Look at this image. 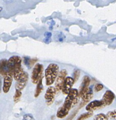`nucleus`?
<instances>
[{
    "instance_id": "nucleus-1",
    "label": "nucleus",
    "mask_w": 116,
    "mask_h": 120,
    "mask_svg": "<svg viewBox=\"0 0 116 120\" xmlns=\"http://www.w3.org/2000/svg\"><path fill=\"white\" fill-rule=\"evenodd\" d=\"M21 58L19 56H12L8 60L9 72L13 74V77L17 81L24 74V71L21 67Z\"/></svg>"
},
{
    "instance_id": "nucleus-2",
    "label": "nucleus",
    "mask_w": 116,
    "mask_h": 120,
    "mask_svg": "<svg viewBox=\"0 0 116 120\" xmlns=\"http://www.w3.org/2000/svg\"><path fill=\"white\" fill-rule=\"evenodd\" d=\"M59 73V67L55 63L49 64L45 70V78L46 85H52L56 80Z\"/></svg>"
},
{
    "instance_id": "nucleus-3",
    "label": "nucleus",
    "mask_w": 116,
    "mask_h": 120,
    "mask_svg": "<svg viewBox=\"0 0 116 120\" xmlns=\"http://www.w3.org/2000/svg\"><path fill=\"white\" fill-rule=\"evenodd\" d=\"M79 91L75 88H72L65 100L63 105L70 110L78 103L80 100Z\"/></svg>"
},
{
    "instance_id": "nucleus-4",
    "label": "nucleus",
    "mask_w": 116,
    "mask_h": 120,
    "mask_svg": "<svg viewBox=\"0 0 116 120\" xmlns=\"http://www.w3.org/2000/svg\"><path fill=\"white\" fill-rule=\"evenodd\" d=\"M44 71V67L41 64H36L34 67L31 73V81L34 84H37L39 81L42 78L43 72Z\"/></svg>"
},
{
    "instance_id": "nucleus-5",
    "label": "nucleus",
    "mask_w": 116,
    "mask_h": 120,
    "mask_svg": "<svg viewBox=\"0 0 116 120\" xmlns=\"http://www.w3.org/2000/svg\"><path fill=\"white\" fill-rule=\"evenodd\" d=\"M67 71L66 69H62L59 72L58 77L55 82V88L57 93H58L62 90L64 82L66 78L67 77Z\"/></svg>"
},
{
    "instance_id": "nucleus-6",
    "label": "nucleus",
    "mask_w": 116,
    "mask_h": 120,
    "mask_svg": "<svg viewBox=\"0 0 116 120\" xmlns=\"http://www.w3.org/2000/svg\"><path fill=\"white\" fill-rule=\"evenodd\" d=\"M56 93V90L54 86H50L49 88H47L44 95L46 104L47 105H51L53 104V102H54V100H55Z\"/></svg>"
},
{
    "instance_id": "nucleus-7",
    "label": "nucleus",
    "mask_w": 116,
    "mask_h": 120,
    "mask_svg": "<svg viewBox=\"0 0 116 120\" xmlns=\"http://www.w3.org/2000/svg\"><path fill=\"white\" fill-rule=\"evenodd\" d=\"M79 95L80 98H82V101H83L84 104L89 102L93 97V86H90L82 91L79 92Z\"/></svg>"
},
{
    "instance_id": "nucleus-8",
    "label": "nucleus",
    "mask_w": 116,
    "mask_h": 120,
    "mask_svg": "<svg viewBox=\"0 0 116 120\" xmlns=\"http://www.w3.org/2000/svg\"><path fill=\"white\" fill-rule=\"evenodd\" d=\"M115 99V95L112 91L110 90H107L104 93L103 97V98L101 100L102 103H103V107L107 105H110L112 103L113 101Z\"/></svg>"
},
{
    "instance_id": "nucleus-9",
    "label": "nucleus",
    "mask_w": 116,
    "mask_h": 120,
    "mask_svg": "<svg viewBox=\"0 0 116 120\" xmlns=\"http://www.w3.org/2000/svg\"><path fill=\"white\" fill-rule=\"evenodd\" d=\"M13 74L9 72L5 76H4V82H3V90L4 93H8L10 91V89L12 85V81H13Z\"/></svg>"
},
{
    "instance_id": "nucleus-10",
    "label": "nucleus",
    "mask_w": 116,
    "mask_h": 120,
    "mask_svg": "<svg viewBox=\"0 0 116 120\" xmlns=\"http://www.w3.org/2000/svg\"><path fill=\"white\" fill-rule=\"evenodd\" d=\"M74 82L75 81H74V78H72V77H66V79H65L64 82L62 90H61L62 93L64 95H67L70 93V91L72 89V86H73Z\"/></svg>"
},
{
    "instance_id": "nucleus-11",
    "label": "nucleus",
    "mask_w": 116,
    "mask_h": 120,
    "mask_svg": "<svg viewBox=\"0 0 116 120\" xmlns=\"http://www.w3.org/2000/svg\"><path fill=\"white\" fill-rule=\"evenodd\" d=\"M28 80V74L27 72H24V74L16 82L15 90L22 91L26 86Z\"/></svg>"
},
{
    "instance_id": "nucleus-12",
    "label": "nucleus",
    "mask_w": 116,
    "mask_h": 120,
    "mask_svg": "<svg viewBox=\"0 0 116 120\" xmlns=\"http://www.w3.org/2000/svg\"><path fill=\"white\" fill-rule=\"evenodd\" d=\"M103 107V103L101 100H94L91 101L86 106V110L87 111H93L98 109L99 108Z\"/></svg>"
},
{
    "instance_id": "nucleus-13",
    "label": "nucleus",
    "mask_w": 116,
    "mask_h": 120,
    "mask_svg": "<svg viewBox=\"0 0 116 120\" xmlns=\"http://www.w3.org/2000/svg\"><path fill=\"white\" fill-rule=\"evenodd\" d=\"M9 72V67L8 60L2 59L0 60V74L2 76H5Z\"/></svg>"
},
{
    "instance_id": "nucleus-14",
    "label": "nucleus",
    "mask_w": 116,
    "mask_h": 120,
    "mask_svg": "<svg viewBox=\"0 0 116 120\" xmlns=\"http://www.w3.org/2000/svg\"><path fill=\"white\" fill-rule=\"evenodd\" d=\"M70 109L66 108V107L62 105L61 107L58 108L57 112V116L59 118H64L68 115L69 113Z\"/></svg>"
},
{
    "instance_id": "nucleus-15",
    "label": "nucleus",
    "mask_w": 116,
    "mask_h": 120,
    "mask_svg": "<svg viewBox=\"0 0 116 120\" xmlns=\"http://www.w3.org/2000/svg\"><path fill=\"white\" fill-rule=\"evenodd\" d=\"M90 81H91V79L90 77L88 75H85L83 77V81L81 82L80 86V91L79 92L82 91L85 89L89 88V85H90Z\"/></svg>"
},
{
    "instance_id": "nucleus-16",
    "label": "nucleus",
    "mask_w": 116,
    "mask_h": 120,
    "mask_svg": "<svg viewBox=\"0 0 116 120\" xmlns=\"http://www.w3.org/2000/svg\"><path fill=\"white\" fill-rule=\"evenodd\" d=\"M43 90V78H41L39 82H38L36 87V90L35 91V94H34V97L37 98L40 94L42 93Z\"/></svg>"
},
{
    "instance_id": "nucleus-17",
    "label": "nucleus",
    "mask_w": 116,
    "mask_h": 120,
    "mask_svg": "<svg viewBox=\"0 0 116 120\" xmlns=\"http://www.w3.org/2000/svg\"><path fill=\"white\" fill-rule=\"evenodd\" d=\"M93 112L92 111H88L87 112L81 114L79 117L77 118V120H85L86 119L89 118L92 116Z\"/></svg>"
},
{
    "instance_id": "nucleus-18",
    "label": "nucleus",
    "mask_w": 116,
    "mask_h": 120,
    "mask_svg": "<svg viewBox=\"0 0 116 120\" xmlns=\"http://www.w3.org/2000/svg\"><path fill=\"white\" fill-rule=\"evenodd\" d=\"M66 39V35L62 33H58L55 35V40L57 42H63Z\"/></svg>"
},
{
    "instance_id": "nucleus-19",
    "label": "nucleus",
    "mask_w": 116,
    "mask_h": 120,
    "mask_svg": "<svg viewBox=\"0 0 116 120\" xmlns=\"http://www.w3.org/2000/svg\"><path fill=\"white\" fill-rule=\"evenodd\" d=\"M21 95H22L21 91L15 90V93L14 95V101L15 103L16 102H18L19 100H20L21 97Z\"/></svg>"
},
{
    "instance_id": "nucleus-20",
    "label": "nucleus",
    "mask_w": 116,
    "mask_h": 120,
    "mask_svg": "<svg viewBox=\"0 0 116 120\" xmlns=\"http://www.w3.org/2000/svg\"><path fill=\"white\" fill-rule=\"evenodd\" d=\"M108 117L106 115L104 114H97V115L95 116V117L94 118V120H108Z\"/></svg>"
},
{
    "instance_id": "nucleus-21",
    "label": "nucleus",
    "mask_w": 116,
    "mask_h": 120,
    "mask_svg": "<svg viewBox=\"0 0 116 120\" xmlns=\"http://www.w3.org/2000/svg\"><path fill=\"white\" fill-rule=\"evenodd\" d=\"M107 116L108 119L111 120H116V110L110 111L108 112L107 114H106Z\"/></svg>"
},
{
    "instance_id": "nucleus-22",
    "label": "nucleus",
    "mask_w": 116,
    "mask_h": 120,
    "mask_svg": "<svg viewBox=\"0 0 116 120\" xmlns=\"http://www.w3.org/2000/svg\"><path fill=\"white\" fill-rule=\"evenodd\" d=\"M44 36L46 38L44 40V41L47 44L50 43L51 42V37L52 36L51 33H50V32H46L44 34Z\"/></svg>"
},
{
    "instance_id": "nucleus-23",
    "label": "nucleus",
    "mask_w": 116,
    "mask_h": 120,
    "mask_svg": "<svg viewBox=\"0 0 116 120\" xmlns=\"http://www.w3.org/2000/svg\"><path fill=\"white\" fill-rule=\"evenodd\" d=\"M104 88V86L101 84H96L94 86L95 92H99Z\"/></svg>"
},
{
    "instance_id": "nucleus-24",
    "label": "nucleus",
    "mask_w": 116,
    "mask_h": 120,
    "mask_svg": "<svg viewBox=\"0 0 116 120\" xmlns=\"http://www.w3.org/2000/svg\"><path fill=\"white\" fill-rule=\"evenodd\" d=\"M23 120H35L34 116H32L31 114H27L24 115Z\"/></svg>"
},
{
    "instance_id": "nucleus-25",
    "label": "nucleus",
    "mask_w": 116,
    "mask_h": 120,
    "mask_svg": "<svg viewBox=\"0 0 116 120\" xmlns=\"http://www.w3.org/2000/svg\"><path fill=\"white\" fill-rule=\"evenodd\" d=\"M30 61H31V59L29 57H28V56H25V57H24V64H25V65L28 68L31 67V66H30Z\"/></svg>"
},
{
    "instance_id": "nucleus-26",
    "label": "nucleus",
    "mask_w": 116,
    "mask_h": 120,
    "mask_svg": "<svg viewBox=\"0 0 116 120\" xmlns=\"http://www.w3.org/2000/svg\"><path fill=\"white\" fill-rule=\"evenodd\" d=\"M80 72L78 70H76L74 72V74H73V78L74 79V81H77L78 79L80 77Z\"/></svg>"
},
{
    "instance_id": "nucleus-27",
    "label": "nucleus",
    "mask_w": 116,
    "mask_h": 120,
    "mask_svg": "<svg viewBox=\"0 0 116 120\" xmlns=\"http://www.w3.org/2000/svg\"><path fill=\"white\" fill-rule=\"evenodd\" d=\"M1 79H0V91H1Z\"/></svg>"
},
{
    "instance_id": "nucleus-28",
    "label": "nucleus",
    "mask_w": 116,
    "mask_h": 120,
    "mask_svg": "<svg viewBox=\"0 0 116 120\" xmlns=\"http://www.w3.org/2000/svg\"><path fill=\"white\" fill-rule=\"evenodd\" d=\"M3 10V8H2L1 7H0V12H1V10Z\"/></svg>"
}]
</instances>
